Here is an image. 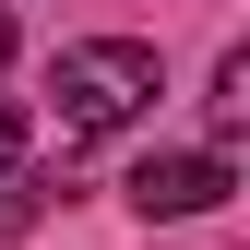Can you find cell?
Listing matches in <instances>:
<instances>
[{
  "label": "cell",
  "mask_w": 250,
  "mask_h": 250,
  "mask_svg": "<svg viewBox=\"0 0 250 250\" xmlns=\"http://www.w3.org/2000/svg\"><path fill=\"white\" fill-rule=\"evenodd\" d=\"M12 167H24V119L0 107V179H12Z\"/></svg>",
  "instance_id": "277c9868"
},
{
  "label": "cell",
  "mask_w": 250,
  "mask_h": 250,
  "mask_svg": "<svg viewBox=\"0 0 250 250\" xmlns=\"http://www.w3.org/2000/svg\"><path fill=\"white\" fill-rule=\"evenodd\" d=\"M214 143H238V119H250V48H227V60H214Z\"/></svg>",
  "instance_id": "3957f363"
},
{
  "label": "cell",
  "mask_w": 250,
  "mask_h": 250,
  "mask_svg": "<svg viewBox=\"0 0 250 250\" xmlns=\"http://www.w3.org/2000/svg\"><path fill=\"white\" fill-rule=\"evenodd\" d=\"M119 191H131L143 227H179V214H214V203H227V191H238V167H227V143H203V155H143Z\"/></svg>",
  "instance_id": "7a4b0ae2"
},
{
  "label": "cell",
  "mask_w": 250,
  "mask_h": 250,
  "mask_svg": "<svg viewBox=\"0 0 250 250\" xmlns=\"http://www.w3.org/2000/svg\"><path fill=\"white\" fill-rule=\"evenodd\" d=\"M0 60H12V12H0Z\"/></svg>",
  "instance_id": "5b68a950"
},
{
  "label": "cell",
  "mask_w": 250,
  "mask_h": 250,
  "mask_svg": "<svg viewBox=\"0 0 250 250\" xmlns=\"http://www.w3.org/2000/svg\"><path fill=\"white\" fill-rule=\"evenodd\" d=\"M143 107H155V48L143 36H83V48L48 60V131H60V155L131 131Z\"/></svg>",
  "instance_id": "6da1fadb"
}]
</instances>
